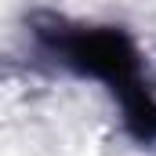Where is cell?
<instances>
[{
  "label": "cell",
  "mask_w": 156,
  "mask_h": 156,
  "mask_svg": "<svg viewBox=\"0 0 156 156\" xmlns=\"http://www.w3.org/2000/svg\"><path fill=\"white\" fill-rule=\"evenodd\" d=\"M26 33L44 58H51L58 69L80 80L102 83L113 94V102L153 83L138 40L123 26L73 22L58 11L37 7L26 15Z\"/></svg>",
  "instance_id": "1"
},
{
  "label": "cell",
  "mask_w": 156,
  "mask_h": 156,
  "mask_svg": "<svg viewBox=\"0 0 156 156\" xmlns=\"http://www.w3.org/2000/svg\"><path fill=\"white\" fill-rule=\"evenodd\" d=\"M116 109L123 134L142 149H156V83L116 98Z\"/></svg>",
  "instance_id": "2"
}]
</instances>
